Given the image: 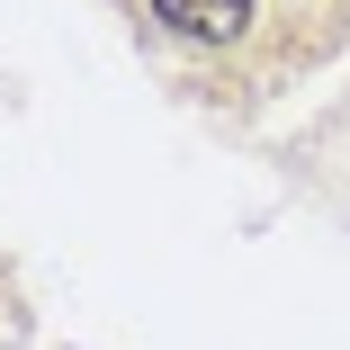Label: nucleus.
<instances>
[{"mask_svg":"<svg viewBox=\"0 0 350 350\" xmlns=\"http://www.w3.org/2000/svg\"><path fill=\"white\" fill-rule=\"evenodd\" d=\"M153 18L180 36H206V45H234L252 27V0H153Z\"/></svg>","mask_w":350,"mask_h":350,"instance_id":"nucleus-1","label":"nucleus"}]
</instances>
